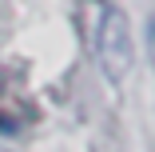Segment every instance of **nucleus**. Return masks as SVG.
<instances>
[{"label": "nucleus", "instance_id": "1", "mask_svg": "<svg viewBox=\"0 0 155 152\" xmlns=\"http://www.w3.org/2000/svg\"><path fill=\"white\" fill-rule=\"evenodd\" d=\"M96 8V24H91V40H96V56H100V68L119 80L123 72L131 68V28H127V16L119 8L104 4V0H91Z\"/></svg>", "mask_w": 155, "mask_h": 152}]
</instances>
